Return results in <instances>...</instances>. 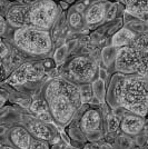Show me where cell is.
<instances>
[{
    "mask_svg": "<svg viewBox=\"0 0 148 149\" xmlns=\"http://www.w3.org/2000/svg\"><path fill=\"white\" fill-rule=\"evenodd\" d=\"M1 149H13V148H11V147H8V146H2Z\"/></svg>",
    "mask_w": 148,
    "mask_h": 149,
    "instance_id": "cell-27",
    "label": "cell"
},
{
    "mask_svg": "<svg viewBox=\"0 0 148 149\" xmlns=\"http://www.w3.org/2000/svg\"><path fill=\"white\" fill-rule=\"evenodd\" d=\"M80 93H81V100L82 102H88L89 100L93 98L94 90L93 86H90L89 84H85V85H80Z\"/></svg>",
    "mask_w": 148,
    "mask_h": 149,
    "instance_id": "cell-16",
    "label": "cell"
},
{
    "mask_svg": "<svg viewBox=\"0 0 148 149\" xmlns=\"http://www.w3.org/2000/svg\"><path fill=\"white\" fill-rule=\"evenodd\" d=\"M43 100L56 124L65 126L80 108V88L66 78H54L43 88Z\"/></svg>",
    "mask_w": 148,
    "mask_h": 149,
    "instance_id": "cell-1",
    "label": "cell"
},
{
    "mask_svg": "<svg viewBox=\"0 0 148 149\" xmlns=\"http://www.w3.org/2000/svg\"><path fill=\"white\" fill-rule=\"evenodd\" d=\"M28 130L35 138L46 140V141L55 138L56 136L55 129L47 123H43V121H36L30 124L28 127Z\"/></svg>",
    "mask_w": 148,
    "mask_h": 149,
    "instance_id": "cell-11",
    "label": "cell"
},
{
    "mask_svg": "<svg viewBox=\"0 0 148 149\" xmlns=\"http://www.w3.org/2000/svg\"><path fill=\"white\" fill-rule=\"evenodd\" d=\"M30 149H50V147L48 141L41 140V139H35L31 143Z\"/></svg>",
    "mask_w": 148,
    "mask_h": 149,
    "instance_id": "cell-19",
    "label": "cell"
},
{
    "mask_svg": "<svg viewBox=\"0 0 148 149\" xmlns=\"http://www.w3.org/2000/svg\"><path fill=\"white\" fill-rule=\"evenodd\" d=\"M13 44L29 56H46L52 49V38L48 29L20 27L13 32Z\"/></svg>",
    "mask_w": 148,
    "mask_h": 149,
    "instance_id": "cell-4",
    "label": "cell"
},
{
    "mask_svg": "<svg viewBox=\"0 0 148 149\" xmlns=\"http://www.w3.org/2000/svg\"><path fill=\"white\" fill-rule=\"evenodd\" d=\"M116 97L119 105L134 115H147L148 90L142 77L127 76L121 79L116 89Z\"/></svg>",
    "mask_w": 148,
    "mask_h": 149,
    "instance_id": "cell-3",
    "label": "cell"
},
{
    "mask_svg": "<svg viewBox=\"0 0 148 149\" xmlns=\"http://www.w3.org/2000/svg\"><path fill=\"white\" fill-rule=\"evenodd\" d=\"M93 90H94V95H96V97L99 100V102H104L106 96L105 82L101 80V79H96L93 84Z\"/></svg>",
    "mask_w": 148,
    "mask_h": 149,
    "instance_id": "cell-15",
    "label": "cell"
},
{
    "mask_svg": "<svg viewBox=\"0 0 148 149\" xmlns=\"http://www.w3.org/2000/svg\"><path fill=\"white\" fill-rule=\"evenodd\" d=\"M108 8L106 2L98 1L94 2L88 7L85 11V21L88 25H96L106 19Z\"/></svg>",
    "mask_w": 148,
    "mask_h": 149,
    "instance_id": "cell-9",
    "label": "cell"
},
{
    "mask_svg": "<svg viewBox=\"0 0 148 149\" xmlns=\"http://www.w3.org/2000/svg\"><path fill=\"white\" fill-rule=\"evenodd\" d=\"M126 11L138 18L148 15V0H121Z\"/></svg>",
    "mask_w": 148,
    "mask_h": 149,
    "instance_id": "cell-13",
    "label": "cell"
},
{
    "mask_svg": "<svg viewBox=\"0 0 148 149\" xmlns=\"http://www.w3.org/2000/svg\"><path fill=\"white\" fill-rule=\"evenodd\" d=\"M144 128V119L137 115L126 116L120 121V129L126 135H138Z\"/></svg>",
    "mask_w": 148,
    "mask_h": 149,
    "instance_id": "cell-10",
    "label": "cell"
},
{
    "mask_svg": "<svg viewBox=\"0 0 148 149\" xmlns=\"http://www.w3.org/2000/svg\"><path fill=\"white\" fill-rule=\"evenodd\" d=\"M135 37L136 35L131 30L127 28H123L114 35V37L111 39V45L115 48H121V47L131 44V41L135 39Z\"/></svg>",
    "mask_w": 148,
    "mask_h": 149,
    "instance_id": "cell-14",
    "label": "cell"
},
{
    "mask_svg": "<svg viewBox=\"0 0 148 149\" xmlns=\"http://www.w3.org/2000/svg\"><path fill=\"white\" fill-rule=\"evenodd\" d=\"M120 146L125 149H130L133 148L135 145H134V140L128 136H123L120 138Z\"/></svg>",
    "mask_w": 148,
    "mask_h": 149,
    "instance_id": "cell-22",
    "label": "cell"
},
{
    "mask_svg": "<svg viewBox=\"0 0 148 149\" xmlns=\"http://www.w3.org/2000/svg\"><path fill=\"white\" fill-rule=\"evenodd\" d=\"M116 5H111L110 8L108 9V11H107V16H106V19L107 20H109V19H111L114 16H115V13H116Z\"/></svg>",
    "mask_w": 148,
    "mask_h": 149,
    "instance_id": "cell-23",
    "label": "cell"
},
{
    "mask_svg": "<svg viewBox=\"0 0 148 149\" xmlns=\"http://www.w3.org/2000/svg\"><path fill=\"white\" fill-rule=\"evenodd\" d=\"M66 52H67V46H62L59 49L56 51L55 54V61L57 63H60L62 61V59L66 56Z\"/></svg>",
    "mask_w": 148,
    "mask_h": 149,
    "instance_id": "cell-21",
    "label": "cell"
},
{
    "mask_svg": "<svg viewBox=\"0 0 148 149\" xmlns=\"http://www.w3.org/2000/svg\"><path fill=\"white\" fill-rule=\"evenodd\" d=\"M30 109L31 111H34L36 115L39 116V115H41V113H43V112H46L48 110V106H47L45 100H35L31 104Z\"/></svg>",
    "mask_w": 148,
    "mask_h": 149,
    "instance_id": "cell-17",
    "label": "cell"
},
{
    "mask_svg": "<svg viewBox=\"0 0 148 149\" xmlns=\"http://www.w3.org/2000/svg\"><path fill=\"white\" fill-rule=\"evenodd\" d=\"M120 127V123L117 120V118L115 116H110L108 118V129L110 132H114V131H117V129Z\"/></svg>",
    "mask_w": 148,
    "mask_h": 149,
    "instance_id": "cell-20",
    "label": "cell"
},
{
    "mask_svg": "<svg viewBox=\"0 0 148 149\" xmlns=\"http://www.w3.org/2000/svg\"><path fill=\"white\" fill-rule=\"evenodd\" d=\"M58 11L55 0H39L31 5L11 6L6 13V20L16 28L36 27L49 30L55 24Z\"/></svg>",
    "mask_w": 148,
    "mask_h": 149,
    "instance_id": "cell-2",
    "label": "cell"
},
{
    "mask_svg": "<svg viewBox=\"0 0 148 149\" xmlns=\"http://www.w3.org/2000/svg\"><path fill=\"white\" fill-rule=\"evenodd\" d=\"M101 127V115L97 109H87L81 116L80 128L87 135L94 134Z\"/></svg>",
    "mask_w": 148,
    "mask_h": 149,
    "instance_id": "cell-8",
    "label": "cell"
},
{
    "mask_svg": "<svg viewBox=\"0 0 148 149\" xmlns=\"http://www.w3.org/2000/svg\"><path fill=\"white\" fill-rule=\"evenodd\" d=\"M114 66L119 74L146 77L148 76V49L139 48L134 44L118 48Z\"/></svg>",
    "mask_w": 148,
    "mask_h": 149,
    "instance_id": "cell-5",
    "label": "cell"
},
{
    "mask_svg": "<svg viewBox=\"0 0 148 149\" xmlns=\"http://www.w3.org/2000/svg\"><path fill=\"white\" fill-rule=\"evenodd\" d=\"M10 140L18 149H30L31 134L24 127H15L10 131Z\"/></svg>",
    "mask_w": 148,
    "mask_h": 149,
    "instance_id": "cell-12",
    "label": "cell"
},
{
    "mask_svg": "<svg viewBox=\"0 0 148 149\" xmlns=\"http://www.w3.org/2000/svg\"><path fill=\"white\" fill-rule=\"evenodd\" d=\"M11 1H13V0H11Z\"/></svg>",
    "mask_w": 148,
    "mask_h": 149,
    "instance_id": "cell-29",
    "label": "cell"
},
{
    "mask_svg": "<svg viewBox=\"0 0 148 149\" xmlns=\"http://www.w3.org/2000/svg\"><path fill=\"white\" fill-rule=\"evenodd\" d=\"M39 0H18V3L20 5H31V3H35Z\"/></svg>",
    "mask_w": 148,
    "mask_h": 149,
    "instance_id": "cell-25",
    "label": "cell"
},
{
    "mask_svg": "<svg viewBox=\"0 0 148 149\" xmlns=\"http://www.w3.org/2000/svg\"><path fill=\"white\" fill-rule=\"evenodd\" d=\"M66 78L74 84H89L95 80L98 72V65L91 58L78 56L73 58L65 67Z\"/></svg>",
    "mask_w": 148,
    "mask_h": 149,
    "instance_id": "cell-6",
    "label": "cell"
},
{
    "mask_svg": "<svg viewBox=\"0 0 148 149\" xmlns=\"http://www.w3.org/2000/svg\"><path fill=\"white\" fill-rule=\"evenodd\" d=\"M7 55H9V49L6 47L5 41L2 40V41H1V58H2V59H3V58H6Z\"/></svg>",
    "mask_w": 148,
    "mask_h": 149,
    "instance_id": "cell-24",
    "label": "cell"
},
{
    "mask_svg": "<svg viewBox=\"0 0 148 149\" xmlns=\"http://www.w3.org/2000/svg\"><path fill=\"white\" fill-rule=\"evenodd\" d=\"M130 149H142L140 147H138V146H134L133 148H130Z\"/></svg>",
    "mask_w": 148,
    "mask_h": 149,
    "instance_id": "cell-28",
    "label": "cell"
},
{
    "mask_svg": "<svg viewBox=\"0 0 148 149\" xmlns=\"http://www.w3.org/2000/svg\"><path fill=\"white\" fill-rule=\"evenodd\" d=\"M68 22L69 25L71 26L73 28H78L79 26H81V15L79 13V11H71L68 13Z\"/></svg>",
    "mask_w": 148,
    "mask_h": 149,
    "instance_id": "cell-18",
    "label": "cell"
},
{
    "mask_svg": "<svg viewBox=\"0 0 148 149\" xmlns=\"http://www.w3.org/2000/svg\"><path fill=\"white\" fill-rule=\"evenodd\" d=\"M142 149H148V137H147V139L145 140L144 145H142Z\"/></svg>",
    "mask_w": 148,
    "mask_h": 149,
    "instance_id": "cell-26",
    "label": "cell"
},
{
    "mask_svg": "<svg viewBox=\"0 0 148 149\" xmlns=\"http://www.w3.org/2000/svg\"><path fill=\"white\" fill-rule=\"evenodd\" d=\"M46 62H24L8 77V84L11 86H20L27 82H32L41 79L46 72Z\"/></svg>",
    "mask_w": 148,
    "mask_h": 149,
    "instance_id": "cell-7",
    "label": "cell"
}]
</instances>
